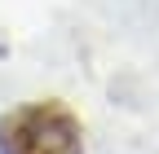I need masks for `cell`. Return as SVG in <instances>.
Segmentation results:
<instances>
[{"mask_svg":"<svg viewBox=\"0 0 159 154\" xmlns=\"http://www.w3.org/2000/svg\"><path fill=\"white\" fill-rule=\"evenodd\" d=\"M0 154H84V132L66 106L31 101L0 119Z\"/></svg>","mask_w":159,"mask_h":154,"instance_id":"6da1fadb","label":"cell"}]
</instances>
